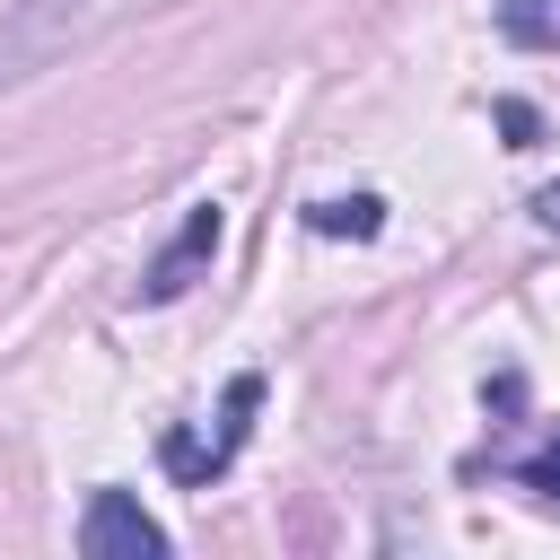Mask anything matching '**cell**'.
Segmentation results:
<instances>
[{"mask_svg": "<svg viewBox=\"0 0 560 560\" xmlns=\"http://www.w3.org/2000/svg\"><path fill=\"white\" fill-rule=\"evenodd\" d=\"M306 228H315V236H376V228H385V201H376V192L315 201V210H306Z\"/></svg>", "mask_w": 560, "mask_h": 560, "instance_id": "obj_5", "label": "cell"}, {"mask_svg": "<svg viewBox=\"0 0 560 560\" xmlns=\"http://www.w3.org/2000/svg\"><path fill=\"white\" fill-rule=\"evenodd\" d=\"M79 551H88V560H158V551H166V525H158L131 490H96L88 516H79Z\"/></svg>", "mask_w": 560, "mask_h": 560, "instance_id": "obj_2", "label": "cell"}, {"mask_svg": "<svg viewBox=\"0 0 560 560\" xmlns=\"http://www.w3.org/2000/svg\"><path fill=\"white\" fill-rule=\"evenodd\" d=\"M219 228H228V219H219V201H192V219H184V236H175V245H166V254L149 262V280H140V298H149V306H166V298H184V289L201 280V262L219 254Z\"/></svg>", "mask_w": 560, "mask_h": 560, "instance_id": "obj_3", "label": "cell"}, {"mask_svg": "<svg viewBox=\"0 0 560 560\" xmlns=\"http://www.w3.org/2000/svg\"><path fill=\"white\" fill-rule=\"evenodd\" d=\"M499 35L525 52H560V0H499Z\"/></svg>", "mask_w": 560, "mask_h": 560, "instance_id": "obj_4", "label": "cell"}, {"mask_svg": "<svg viewBox=\"0 0 560 560\" xmlns=\"http://www.w3.org/2000/svg\"><path fill=\"white\" fill-rule=\"evenodd\" d=\"M516 481H525L534 499H560V429H551V438H542V446L516 464Z\"/></svg>", "mask_w": 560, "mask_h": 560, "instance_id": "obj_6", "label": "cell"}, {"mask_svg": "<svg viewBox=\"0 0 560 560\" xmlns=\"http://www.w3.org/2000/svg\"><path fill=\"white\" fill-rule=\"evenodd\" d=\"M534 228H542V236H560V184H542V192H534Z\"/></svg>", "mask_w": 560, "mask_h": 560, "instance_id": "obj_7", "label": "cell"}, {"mask_svg": "<svg viewBox=\"0 0 560 560\" xmlns=\"http://www.w3.org/2000/svg\"><path fill=\"white\" fill-rule=\"evenodd\" d=\"M254 402H262V376H236L228 385V411H219V438H192V429H166V472L184 481V490H201V481H219L228 472V455L245 446V420H254Z\"/></svg>", "mask_w": 560, "mask_h": 560, "instance_id": "obj_1", "label": "cell"}]
</instances>
